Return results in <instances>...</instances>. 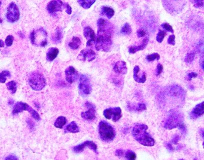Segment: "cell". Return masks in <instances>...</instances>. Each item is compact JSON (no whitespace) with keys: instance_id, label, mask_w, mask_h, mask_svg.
Masks as SVG:
<instances>
[{"instance_id":"9c48e42d","label":"cell","mask_w":204,"mask_h":160,"mask_svg":"<svg viewBox=\"0 0 204 160\" xmlns=\"http://www.w3.org/2000/svg\"><path fill=\"white\" fill-rule=\"evenodd\" d=\"M104 116L108 119H112L113 121L117 122L122 117V109L119 107L109 108L104 111Z\"/></svg>"},{"instance_id":"bcb514c9","label":"cell","mask_w":204,"mask_h":160,"mask_svg":"<svg viewBox=\"0 0 204 160\" xmlns=\"http://www.w3.org/2000/svg\"><path fill=\"white\" fill-rule=\"evenodd\" d=\"M124 151L122 149H118L116 151V155L117 157H123L124 155Z\"/></svg>"},{"instance_id":"4316f807","label":"cell","mask_w":204,"mask_h":160,"mask_svg":"<svg viewBox=\"0 0 204 160\" xmlns=\"http://www.w3.org/2000/svg\"><path fill=\"white\" fill-rule=\"evenodd\" d=\"M66 123H67V118L65 117L60 116L58 117L55 121V127L58 128H62L66 124Z\"/></svg>"},{"instance_id":"db71d44e","label":"cell","mask_w":204,"mask_h":160,"mask_svg":"<svg viewBox=\"0 0 204 160\" xmlns=\"http://www.w3.org/2000/svg\"></svg>"},{"instance_id":"2e32d148","label":"cell","mask_w":204,"mask_h":160,"mask_svg":"<svg viewBox=\"0 0 204 160\" xmlns=\"http://www.w3.org/2000/svg\"><path fill=\"white\" fill-rule=\"evenodd\" d=\"M86 106L89 109L87 111L82 113V117L86 120H92L95 117V106L89 102H86Z\"/></svg>"},{"instance_id":"277c9868","label":"cell","mask_w":204,"mask_h":160,"mask_svg":"<svg viewBox=\"0 0 204 160\" xmlns=\"http://www.w3.org/2000/svg\"><path fill=\"white\" fill-rule=\"evenodd\" d=\"M99 134L102 140L107 142L112 141L116 136V132L114 128L105 121L100 122Z\"/></svg>"},{"instance_id":"44dd1931","label":"cell","mask_w":204,"mask_h":160,"mask_svg":"<svg viewBox=\"0 0 204 160\" xmlns=\"http://www.w3.org/2000/svg\"><path fill=\"white\" fill-rule=\"evenodd\" d=\"M58 54V49L55 47L49 48L46 54V59L48 61H52L57 57Z\"/></svg>"},{"instance_id":"d4e9b609","label":"cell","mask_w":204,"mask_h":160,"mask_svg":"<svg viewBox=\"0 0 204 160\" xmlns=\"http://www.w3.org/2000/svg\"><path fill=\"white\" fill-rule=\"evenodd\" d=\"M81 44H82V42L79 37H73L72 40L68 43V46L71 49L76 50L79 48Z\"/></svg>"},{"instance_id":"52a82bcc","label":"cell","mask_w":204,"mask_h":160,"mask_svg":"<svg viewBox=\"0 0 204 160\" xmlns=\"http://www.w3.org/2000/svg\"><path fill=\"white\" fill-rule=\"evenodd\" d=\"M78 89L80 94L83 97L88 96L91 93L92 86L90 80L87 76L82 75L80 76Z\"/></svg>"},{"instance_id":"8992f818","label":"cell","mask_w":204,"mask_h":160,"mask_svg":"<svg viewBox=\"0 0 204 160\" xmlns=\"http://www.w3.org/2000/svg\"><path fill=\"white\" fill-rule=\"evenodd\" d=\"M28 82L30 87L35 91L42 90L46 85L43 75L38 72H32L29 74Z\"/></svg>"},{"instance_id":"1f68e13d","label":"cell","mask_w":204,"mask_h":160,"mask_svg":"<svg viewBox=\"0 0 204 160\" xmlns=\"http://www.w3.org/2000/svg\"><path fill=\"white\" fill-rule=\"evenodd\" d=\"M7 89L12 92V94H15L17 90V84L15 81H10L6 84Z\"/></svg>"},{"instance_id":"4fadbf2b","label":"cell","mask_w":204,"mask_h":160,"mask_svg":"<svg viewBox=\"0 0 204 160\" xmlns=\"http://www.w3.org/2000/svg\"><path fill=\"white\" fill-rule=\"evenodd\" d=\"M168 92L169 95L172 97L181 99L182 100H184L185 92L181 87L178 85H174L170 87L169 89H168Z\"/></svg>"},{"instance_id":"c3c4849f","label":"cell","mask_w":204,"mask_h":160,"mask_svg":"<svg viewBox=\"0 0 204 160\" xmlns=\"http://www.w3.org/2000/svg\"><path fill=\"white\" fill-rule=\"evenodd\" d=\"M180 137L178 136V135H175L174 136V137L173 139V140H172V142L174 143V144H177L178 141L180 140Z\"/></svg>"},{"instance_id":"484cf974","label":"cell","mask_w":204,"mask_h":160,"mask_svg":"<svg viewBox=\"0 0 204 160\" xmlns=\"http://www.w3.org/2000/svg\"><path fill=\"white\" fill-rule=\"evenodd\" d=\"M95 1L96 0H78V4L85 9H89Z\"/></svg>"},{"instance_id":"603a6c76","label":"cell","mask_w":204,"mask_h":160,"mask_svg":"<svg viewBox=\"0 0 204 160\" xmlns=\"http://www.w3.org/2000/svg\"><path fill=\"white\" fill-rule=\"evenodd\" d=\"M62 38H63L62 31L61 28H58L55 30L54 35L52 37V40L53 43L58 44L61 42Z\"/></svg>"},{"instance_id":"30bf717a","label":"cell","mask_w":204,"mask_h":160,"mask_svg":"<svg viewBox=\"0 0 204 160\" xmlns=\"http://www.w3.org/2000/svg\"><path fill=\"white\" fill-rule=\"evenodd\" d=\"M47 9L49 13L53 15L56 12H62L65 9V3L61 0H52L49 2Z\"/></svg>"},{"instance_id":"8fae6325","label":"cell","mask_w":204,"mask_h":160,"mask_svg":"<svg viewBox=\"0 0 204 160\" xmlns=\"http://www.w3.org/2000/svg\"><path fill=\"white\" fill-rule=\"evenodd\" d=\"M96 58V53L92 49H83L79 54L77 59L82 61H92Z\"/></svg>"},{"instance_id":"ba28073f","label":"cell","mask_w":204,"mask_h":160,"mask_svg":"<svg viewBox=\"0 0 204 160\" xmlns=\"http://www.w3.org/2000/svg\"><path fill=\"white\" fill-rule=\"evenodd\" d=\"M6 17L7 20L11 23H13L19 20L20 17V12L15 2H12L9 6Z\"/></svg>"},{"instance_id":"f6af8a7d","label":"cell","mask_w":204,"mask_h":160,"mask_svg":"<svg viewBox=\"0 0 204 160\" xmlns=\"http://www.w3.org/2000/svg\"><path fill=\"white\" fill-rule=\"evenodd\" d=\"M198 76V74L196 73H194V72H191L190 73L187 75V77L188 79L189 80H191V79L193 78H196Z\"/></svg>"},{"instance_id":"f1b7e54d","label":"cell","mask_w":204,"mask_h":160,"mask_svg":"<svg viewBox=\"0 0 204 160\" xmlns=\"http://www.w3.org/2000/svg\"><path fill=\"white\" fill-rule=\"evenodd\" d=\"M132 30L131 27L128 23H126L123 27L121 29V33L125 35H129L131 34Z\"/></svg>"},{"instance_id":"d590c367","label":"cell","mask_w":204,"mask_h":160,"mask_svg":"<svg viewBox=\"0 0 204 160\" xmlns=\"http://www.w3.org/2000/svg\"><path fill=\"white\" fill-rule=\"evenodd\" d=\"M195 54L194 52H190V53H188L186 57H185V59H184V61L186 62L187 63H191L195 59Z\"/></svg>"},{"instance_id":"681fc988","label":"cell","mask_w":204,"mask_h":160,"mask_svg":"<svg viewBox=\"0 0 204 160\" xmlns=\"http://www.w3.org/2000/svg\"><path fill=\"white\" fill-rule=\"evenodd\" d=\"M166 147H167V149H168L169 151H171V152H173V151H174V147H173V146H172V145H171V143H167V145H166Z\"/></svg>"},{"instance_id":"ee69618b","label":"cell","mask_w":204,"mask_h":160,"mask_svg":"<svg viewBox=\"0 0 204 160\" xmlns=\"http://www.w3.org/2000/svg\"><path fill=\"white\" fill-rule=\"evenodd\" d=\"M65 9H66V12L67 14L68 15H71L72 13V9L71 7V6L67 4V3H65Z\"/></svg>"},{"instance_id":"816d5d0a","label":"cell","mask_w":204,"mask_h":160,"mask_svg":"<svg viewBox=\"0 0 204 160\" xmlns=\"http://www.w3.org/2000/svg\"><path fill=\"white\" fill-rule=\"evenodd\" d=\"M2 22V20L1 18H0V24H1Z\"/></svg>"},{"instance_id":"f5cc1de1","label":"cell","mask_w":204,"mask_h":160,"mask_svg":"<svg viewBox=\"0 0 204 160\" xmlns=\"http://www.w3.org/2000/svg\"><path fill=\"white\" fill-rule=\"evenodd\" d=\"M175 1H177V0H175Z\"/></svg>"},{"instance_id":"ffe728a7","label":"cell","mask_w":204,"mask_h":160,"mask_svg":"<svg viewBox=\"0 0 204 160\" xmlns=\"http://www.w3.org/2000/svg\"><path fill=\"white\" fill-rule=\"evenodd\" d=\"M148 41H149L148 37H146V39H144L143 40L142 43L140 44L139 46H132L129 47L128 49L129 53L131 54H135L137 52L144 50L148 43Z\"/></svg>"},{"instance_id":"3957f363","label":"cell","mask_w":204,"mask_h":160,"mask_svg":"<svg viewBox=\"0 0 204 160\" xmlns=\"http://www.w3.org/2000/svg\"><path fill=\"white\" fill-rule=\"evenodd\" d=\"M163 127L169 130L178 127L183 133L186 132V127L183 123V116L181 113L176 111L172 112L169 115L165 120Z\"/></svg>"},{"instance_id":"cb8c5ba5","label":"cell","mask_w":204,"mask_h":160,"mask_svg":"<svg viewBox=\"0 0 204 160\" xmlns=\"http://www.w3.org/2000/svg\"><path fill=\"white\" fill-rule=\"evenodd\" d=\"M101 15L105 16L108 19H111L115 15V10L109 7H102L101 9Z\"/></svg>"},{"instance_id":"e0dca14e","label":"cell","mask_w":204,"mask_h":160,"mask_svg":"<svg viewBox=\"0 0 204 160\" xmlns=\"http://www.w3.org/2000/svg\"><path fill=\"white\" fill-rule=\"evenodd\" d=\"M133 79L138 83H144L146 81V72H140V67L138 65L133 69Z\"/></svg>"},{"instance_id":"d6986e66","label":"cell","mask_w":204,"mask_h":160,"mask_svg":"<svg viewBox=\"0 0 204 160\" xmlns=\"http://www.w3.org/2000/svg\"><path fill=\"white\" fill-rule=\"evenodd\" d=\"M204 102H202L201 103L196 105L190 113V117L192 119H196L204 115Z\"/></svg>"},{"instance_id":"6da1fadb","label":"cell","mask_w":204,"mask_h":160,"mask_svg":"<svg viewBox=\"0 0 204 160\" xmlns=\"http://www.w3.org/2000/svg\"><path fill=\"white\" fill-rule=\"evenodd\" d=\"M98 34L96 37L95 48L98 51L108 52L110 50L112 44L113 25L104 19L98 20Z\"/></svg>"},{"instance_id":"ac0fdd59","label":"cell","mask_w":204,"mask_h":160,"mask_svg":"<svg viewBox=\"0 0 204 160\" xmlns=\"http://www.w3.org/2000/svg\"><path fill=\"white\" fill-rule=\"evenodd\" d=\"M113 71L115 73L125 74L128 72L126 63L123 61H119L115 63L113 67Z\"/></svg>"},{"instance_id":"8d00e7d4","label":"cell","mask_w":204,"mask_h":160,"mask_svg":"<svg viewBox=\"0 0 204 160\" xmlns=\"http://www.w3.org/2000/svg\"><path fill=\"white\" fill-rule=\"evenodd\" d=\"M161 27L164 29H165L167 31H169L170 32L174 33V29L173 28L172 26H171L168 23H164L161 25Z\"/></svg>"},{"instance_id":"74e56055","label":"cell","mask_w":204,"mask_h":160,"mask_svg":"<svg viewBox=\"0 0 204 160\" xmlns=\"http://www.w3.org/2000/svg\"><path fill=\"white\" fill-rule=\"evenodd\" d=\"M13 40H14V37L12 35H8L5 39V44L7 46L9 47V46H11L13 44Z\"/></svg>"},{"instance_id":"60d3db41","label":"cell","mask_w":204,"mask_h":160,"mask_svg":"<svg viewBox=\"0 0 204 160\" xmlns=\"http://www.w3.org/2000/svg\"><path fill=\"white\" fill-rule=\"evenodd\" d=\"M137 34L138 38H141V37H144L146 35V32L143 29H138L137 32Z\"/></svg>"},{"instance_id":"83f0119b","label":"cell","mask_w":204,"mask_h":160,"mask_svg":"<svg viewBox=\"0 0 204 160\" xmlns=\"http://www.w3.org/2000/svg\"><path fill=\"white\" fill-rule=\"evenodd\" d=\"M66 131L72 133H76L79 132V128L75 122H71L66 128Z\"/></svg>"},{"instance_id":"f907efd6","label":"cell","mask_w":204,"mask_h":160,"mask_svg":"<svg viewBox=\"0 0 204 160\" xmlns=\"http://www.w3.org/2000/svg\"><path fill=\"white\" fill-rule=\"evenodd\" d=\"M4 47V43L2 40H0V47Z\"/></svg>"},{"instance_id":"7dc6e473","label":"cell","mask_w":204,"mask_h":160,"mask_svg":"<svg viewBox=\"0 0 204 160\" xmlns=\"http://www.w3.org/2000/svg\"><path fill=\"white\" fill-rule=\"evenodd\" d=\"M5 160H19L18 158L15 156V155H10L9 156H7Z\"/></svg>"},{"instance_id":"7bdbcfd3","label":"cell","mask_w":204,"mask_h":160,"mask_svg":"<svg viewBox=\"0 0 204 160\" xmlns=\"http://www.w3.org/2000/svg\"><path fill=\"white\" fill-rule=\"evenodd\" d=\"M163 71V66L161 64H158V66H157V69H156V74L157 76H159L160 74L162 73Z\"/></svg>"},{"instance_id":"f35d334b","label":"cell","mask_w":204,"mask_h":160,"mask_svg":"<svg viewBox=\"0 0 204 160\" xmlns=\"http://www.w3.org/2000/svg\"><path fill=\"white\" fill-rule=\"evenodd\" d=\"M137 111H139V112H141L143 110H145L146 109V106L145 104L144 103H140L138 105L137 107L134 108Z\"/></svg>"},{"instance_id":"ab89813d","label":"cell","mask_w":204,"mask_h":160,"mask_svg":"<svg viewBox=\"0 0 204 160\" xmlns=\"http://www.w3.org/2000/svg\"><path fill=\"white\" fill-rule=\"evenodd\" d=\"M195 6L197 8H201L204 6V0H194Z\"/></svg>"},{"instance_id":"9a60e30c","label":"cell","mask_w":204,"mask_h":160,"mask_svg":"<svg viewBox=\"0 0 204 160\" xmlns=\"http://www.w3.org/2000/svg\"><path fill=\"white\" fill-rule=\"evenodd\" d=\"M86 147H89L91 149H92L95 152L97 153V145L92 141H86L84 143L79 145L73 147V151L75 152H80L83 151V149Z\"/></svg>"},{"instance_id":"d6a6232c","label":"cell","mask_w":204,"mask_h":160,"mask_svg":"<svg viewBox=\"0 0 204 160\" xmlns=\"http://www.w3.org/2000/svg\"><path fill=\"white\" fill-rule=\"evenodd\" d=\"M146 60L148 62H152L155 60H159L160 59V55L158 53H154L150 55H148L146 57Z\"/></svg>"},{"instance_id":"5b68a950","label":"cell","mask_w":204,"mask_h":160,"mask_svg":"<svg viewBox=\"0 0 204 160\" xmlns=\"http://www.w3.org/2000/svg\"><path fill=\"white\" fill-rule=\"evenodd\" d=\"M30 40L33 45L37 47H44L47 44V33L43 28L34 30L31 34Z\"/></svg>"},{"instance_id":"b9f144b4","label":"cell","mask_w":204,"mask_h":160,"mask_svg":"<svg viewBox=\"0 0 204 160\" xmlns=\"http://www.w3.org/2000/svg\"><path fill=\"white\" fill-rule=\"evenodd\" d=\"M175 37L174 35H170L168 39V43L173 45V46H174L175 44Z\"/></svg>"},{"instance_id":"4dcf8cb0","label":"cell","mask_w":204,"mask_h":160,"mask_svg":"<svg viewBox=\"0 0 204 160\" xmlns=\"http://www.w3.org/2000/svg\"><path fill=\"white\" fill-rule=\"evenodd\" d=\"M11 77V73L10 72L7 70H4L2 71L1 73H0V82L1 83H5L7 78V77Z\"/></svg>"},{"instance_id":"7402d4cb","label":"cell","mask_w":204,"mask_h":160,"mask_svg":"<svg viewBox=\"0 0 204 160\" xmlns=\"http://www.w3.org/2000/svg\"><path fill=\"white\" fill-rule=\"evenodd\" d=\"M28 105V104L25 103V102H16L15 105V107L13 108V114L16 115V114H17L19 113L22 112L24 110H26Z\"/></svg>"},{"instance_id":"836d02e7","label":"cell","mask_w":204,"mask_h":160,"mask_svg":"<svg viewBox=\"0 0 204 160\" xmlns=\"http://www.w3.org/2000/svg\"><path fill=\"white\" fill-rule=\"evenodd\" d=\"M125 157L127 160H135L137 158V155L134 152L128 150L125 153Z\"/></svg>"},{"instance_id":"f546056e","label":"cell","mask_w":204,"mask_h":160,"mask_svg":"<svg viewBox=\"0 0 204 160\" xmlns=\"http://www.w3.org/2000/svg\"><path fill=\"white\" fill-rule=\"evenodd\" d=\"M26 110L29 112L31 116L33 117L36 121H39L40 119V117L38 113L36 112L34 109H33L31 106H29V105H28Z\"/></svg>"},{"instance_id":"5bb4252c","label":"cell","mask_w":204,"mask_h":160,"mask_svg":"<svg viewBox=\"0 0 204 160\" xmlns=\"http://www.w3.org/2000/svg\"><path fill=\"white\" fill-rule=\"evenodd\" d=\"M65 76L67 81L70 84H73L77 79L78 73L74 67L70 66L66 69Z\"/></svg>"},{"instance_id":"7a4b0ae2","label":"cell","mask_w":204,"mask_h":160,"mask_svg":"<svg viewBox=\"0 0 204 160\" xmlns=\"http://www.w3.org/2000/svg\"><path fill=\"white\" fill-rule=\"evenodd\" d=\"M148 127L145 124H137L132 129V136L140 144L146 146L155 145V140L147 132Z\"/></svg>"},{"instance_id":"e575fe53","label":"cell","mask_w":204,"mask_h":160,"mask_svg":"<svg viewBox=\"0 0 204 160\" xmlns=\"http://www.w3.org/2000/svg\"><path fill=\"white\" fill-rule=\"evenodd\" d=\"M166 35V33L165 31L159 29V32L158 33L157 36H156V41L158 43H162Z\"/></svg>"},{"instance_id":"7c38bea8","label":"cell","mask_w":204,"mask_h":160,"mask_svg":"<svg viewBox=\"0 0 204 160\" xmlns=\"http://www.w3.org/2000/svg\"><path fill=\"white\" fill-rule=\"evenodd\" d=\"M83 35L88 40L86 46L88 47L92 46L93 44L95 43L96 42V36L93 29L90 27H86L83 29Z\"/></svg>"}]
</instances>
